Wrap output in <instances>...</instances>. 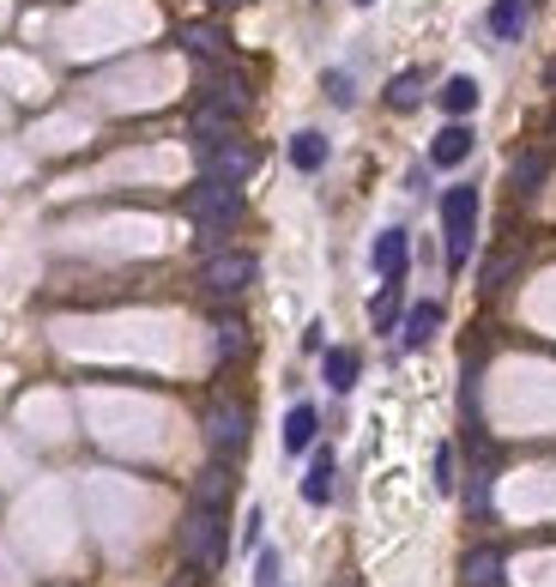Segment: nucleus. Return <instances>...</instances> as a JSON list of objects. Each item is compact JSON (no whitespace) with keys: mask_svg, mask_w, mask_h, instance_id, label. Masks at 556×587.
I'll use <instances>...</instances> for the list:
<instances>
[{"mask_svg":"<svg viewBox=\"0 0 556 587\" xmlns=\"http://www.w3.org/2000/svg\"><path fill=\"white\" fill-rule=\"evenodd\" d=\"M436 104L448 109V122H465L478 109V80H465V73H454V80L442 85V92H436Z\"/></svg>","mask_w":556,"mask_h":587,"instance_id":"f3484780","label":"nucleus"},{"mask_svg":"<svg viewBox=\"0 0 556 587\" xmlns=\"http://www.w3.org/2000/svg\"><path fill=\"white\" fill-rule=\"evenodd\" d=\"M327 134H315V127H303V134H291V164H296V170H303V176H315L321 170V164H327Z\"/></svg>","mask_w":556,"mask_h":587,"instance_id":"a211bd4d","label":"nucleus"},{"mask_svg":"<svg viewBox=\"0 0 556 587\" xmlns=\"http://www.w3.org/2000/svg\"><path fill=\"white\" fill-rule=\"evenodd\" d=\"M206 104H218V109H230V116H249V104H254V92H249V80H242L237 67H212V80H206Z\"/></svg>","mask_w":556,"mask_h":587,"instance_id":"0eeeda50","label":"nucleus"},{"mask_svg":"<svg viewBox=\"0 0 556 587\" xmlns=\"http://www.w3.org/2000/svg\"><path fill=\"white\" fill-rule=\"evenodd\" d=\"M545 85H550V92H556V61H550V67H545Z\"/></svg>","mask_w":556,"mask_h":587,"instance_id":"c85d7f7f","label":"nucleus"},{"mask_svg":"<svg viewBox=\"0 0 556 587\" xmlns=\"http://www.w3.org/2000/svg\"><path fill=\"white\" fill-rule=\"evenodd\" d=\"M436 327H442V303H436V297L411 303V315L399 322V346H406V352H423V346L436 339Z\"/></svg>","mask_w":556,"mask_h":587,"instance_id":"9d476101","label":"nucleus"},{"mask_svg":"<svg viewBox=\"0 0 556 587\" xmlns=\"http://www.w3.org/2000/svg\"><path fill=\"white\" fill-rule=\"evenodd\" d=\"M182 587H188V581H182Z\"/></svg>","mask_w":556,"mask_h":587,"instance_id":"473e14b6","label":"nucleus"},{"mask_svg":"<svg viewBox=\"0 0 556 587\" xmlns=\"http://www.w3.org/2000/svg\"><path fill=\"white\" fill-rule=\"evenodd\" d=\"M303 352H327V327H321V322H308V334H303Z\"/></svg>","mask_w":556,"mask_h":587,"instance_id":"cd10ccee","label":"nucleus"},{"mask_svg":"<svg viewBox=\"0 0 556 587\" xmlns=\"http://www.w3.org/2000/svg\"><path fill=\"white\" fill-rule=\"evenodd\" d=\"M224 7H237V0H224Z\"/></svg>","mask_w":556,"mask_h":587,"instance_id":"2f4dec72","label":"nucleus"},{"mask_svg":"<svg viewBox=\"0 0 556 587\" xmlns=\"http://www.w3.org/2000/svg\"><path fill=\"white\" fill-rule=\"evenodd\" d=\"M472 146H478L472 127H465V122H448L442 134H436V146H430V164H436V170H454V164L472 158Z\"/></svg>","mask_w":556,"mask_h":587,"instance_id":"f8f14e48","label":"nucleus"},{"mask_svg":"<svg viewBox=\"0 0 556 587\" xmlns=\"http://www.w3.org/2000/svg\"><path fill=\"white\" fill-rule=\"evenodd\" d=\"M502 576H508L502 545H472V552L460 557V581L465 587H502Z\"/></svg>","mask_w":556,"mask_h":587,"instance_id":"6e6552de","label":"nucleus"},{"mask_svg":"<svg viewBox=\"0 0 556 587\" xmlns=\"http://www.w3.org/2000/svg\"><path fill=\"white\" fill-rule=\"evenodd\" d=\"M490 31H496L502 43H514V36L526 31V0H496V7H490Z\"/></svg>","mask_w":556,"mask_h":587,"instance_id":"aec40b11","label":"nucleus"},{"mask_svg":"<svg viewBox=\"0 0 556 587\" xmlns=\"http://www.w3.org/2000/svg\"><path fill=\"white\" fill-rule=\"evenodd\" d=\"M254 587H279V552H261V564H254Z\"/></svg>","mask_w":556,"mask_h":587,"instance_id":"bb28decb","label":"nucleus"},{"mask_svg":"<svg viewBox=\"0 0 556 587\" xmlns=\"http://www.w3.org/2000/svg\"><path fill=\"white\" fill-rule=\"evenodd\" d=\"M176 43H182L193 61H212V67H224V61H230V36L218 31V24H182Z\"/></svg>","mask_w":556,"mask_h":587,"instance_id":"1a4fd4ad","label":"nucleus"},{"mask_svg":"<svg viewBox=\"0 0 556 587\" xmlns=\"http://www.w3.org/2000/svg\"><path fill=\"white\" fill-rule=\"evenodd\" d=\"M321 85H327V97H333V104H339V109H345V104H352V97H357V92H352V73H339V67H333V73H327V80H321Z\"/></svg>","mask_w":556,"mask_h":587,"instance_id":"a878e982","label":"nucleus"},{"mask_svg":"<svg viewBox=\"0 0 556 587\" xmlns=\"http://www.w3.org/2000/svg\"><path fill=\"white\" fill-rule=\"evenodd\" d=\"M230 484H237V479H230V461H212V467L200 472V479H193V503L224 509V503H230Z\"/></svg>","mask_w":556,"mask_h":587,"instance_id":"dca6fc26","label":"nucleus"},{"mask_svg":"<svg viewBox=\"0 0 556 587\" xmlns=\"http://www.w3.org/2000/svg\"><path fill=\"white\" fill-rule=\"evenodd\" d=\"M206 449H212V461H237V454L249 449V406L242 400L206 406Z\"/></svg>","mask_w":556,"mask_h":587,"instance_id":"39448f33","label":"nucleus"},{"mask_svg":"<svg viewBox=\"0 0 556 587\" xmlns=\"http://www.w3.org/2000/svg\"><path fill=\"white\" fill-rule=\"evenodd\" d=\"M399 285H406V279H387V285L375 291V303H369V322H375V334H387V327L399 322Z\"/></svg>","mask_w":556,"mask_h":587,"instance_id":"412c9836","label":"nucleus"},{"mask_svg":"<svg viewBox=\"0 0 556 587\" xmlns=\"http://www.w3.org/2000/svg\"><path fill=\"white\" fill-rule=\"evenodd\" d=\"M212 334H218V357H224V364H230V357H242V352H249V327H242L237 315H218V327H212Z\"/></svg>","mask_w":556,"mask_h":587,"instance_id":"5701e85b","label":"nucleus"},{"mask_svg":"<svg viewBox=\"0 0 556 587\" xmlns=\"http://www.w3.org/2000/svg\"><path fill=\"white\" fill-rule=\"evenodd\" d=\"M188 219L206 231V242H218L224 231L242 224V182H224V176H200L188 188Z\"/></svg>","mask_w":556,"mask_h":587,"instance_id":"f03ea898","label":"nucleus"},{"mask_svg":"<svg viewBox=\"0 0 556 587\" xmlns=\"http://www.w3.org/2000/svg\"><path fill=\"white\" fill-rule=\"evenodd\" d=\"M254 279H261V261L242 254V249H218V254H206V266H200L206 297H218V303H237Z\"/></svg>","mask_w":556,"mask_h":587,"instance_id":"20e7f679","label":"nucleus"},{"mask_svg":"<svg viewBox=\"0 0 556 587\" xmlns=\"http://www.w3.org/2000/svg\"><path fill=\"white\" fill-rule=\"evenodd\" d=\"M303 503H333V454L327 449H321L315 454V467H308V479H303Z\"/></svg>","mask_w":556,"mask_h":587,"instance_id":"6ab92c4d","label":"nucleus"},{"mask_svg":"<svg viewBox=\"0 0 556 587\" xmlns=\"http://www.w3.org/2000/svg\"><path fill=\"white\" fill-rule=\"evenodd\" d=\"M442 237H448V266L460 273L472 261V242H478V188L472 182L442 195Z\"/></svg>","mask_w":556,"mask_h":587,"instance_id":"7ed1b4c3","label":"nucleus"},{"mask_svg":"<svg viewBox=\"0 0 556 587\" xmlns=\"http://www.w3.org/2000/svg\"><path fill=\"white\" fill-rule=\"evenodd\" d=\"M315 437H321V412L315 406H291L284 412V454H308Z\"/></svg>","mask_w":556,"mask_h":587,"instance_id":"4468645a","label":"nucleus"},{"mask_svg":"<svg viewBox=\"0 0 556 587\" xmlns=\"http://www.w3.org/2000/svg\"><path fill=\"white\" fill-rule=\"evenodd\" d=\"M369 261H375V273H381V279H406V266H411V237L399 231V224H394V231H381V237H375V249H369Z\"/></svg>","mask_w":556,"mask_h":587,"instance_id":"9b49d317","label":"nucleus"},{"mask_svg":"<svg viewBox=\"0 0 556 587\" xmlns=\"http://www.w3.org/2000/svg\"><path fill=\"white\" fill-rule=\"evenodd\" d=\"M454 449H448V442H442V449H436V491H442V496H454Z\"/></svg>","mask_w":556,"mask_h":587,"instance_id":"393cba45","label":"nucleus"},{"mask_svg":"<svg viewBox=\"0 0 556 587\" xmlns=\"http://www.w3.org/2000/svg\"><path fill=\"white\" fill-rule=\"evenodd\" d=\"M357 369H364V357H357L352 346H333L327 357H321V376H327L333 394H352L357 388Z\"/></svg>","mask_w":556,"mask_h":587,"instance_id":"2eb2a0df","label":"nucleus"},{"mask_svg":"<svg viewBox=\"0 0 556 587\" xmlns=\"http://www.w3.org/2000/svg\"><path fill=\"white\" fill-rule=\"evenodd\" d=\"M550 139H556V109H550Z\"/></svg>","mask_w":556,"mask_h":587,"instance_id":"c756f323","label":"nucleus"},{"mask_svg":"<svg viewBox=\"0 0 556 587\" xmlns=\"http://www.w3.org/2000/svg\"><path fill=\"white\" fill-rule=\"evenodd\" d=\"M237 122L242 116H230V109H218V104H206V97H200V104H193V146H206V139H230V134H237Z\"/></svg>","mask_w":556,"mask_h":587,"instance_id":"ddd939ff","label":"nucleus"},{"mask_svg":"<svg viewBox=\"0 0 556 587\" xmlns=\"http://www.w3.org/2000/svg\"><path fill=\"white\" fill-rule=\"evenodd\" d=\"M249 170H254V146H242L237 134H230V139H206V146H200V176L249 182Z\"/></svg>","mask_w":556,"mask_h":587,"instance_id":"423d86ee","label":"nucleus"},{"mask_svg":"<svg viewBox=\"0 0 556 587\" xmlns=\"http://www.w3.org/2000/svg\"><path fill=\"white\" fill-rule=\"evenodd\" d=\"M357 7H369V0H357Z\"/></svg>","mask_w":556,"mask_h":587,"instance_id":"7c9ffc66","label":"nucleus"},{"mask_svg":"<svg viewBox=\"0 0 556 587\" xmlns=\"http://www.w3.org/2000/svg\"><path fill=\"white\" fill-rule=\"evenodd\" d=\"M182 557L193 576H218L230 557V533H224V509H206V503H188L182 515Z\"/></svg>","mask_w":556,"mask_h":587,"instance_id":"f257e3e1","label":"nucleus"},{"mask_svg":"<svg viewBox=\"0 0 556 587\" xmlns=\"http://www.w3.org/2000/svg\"><path fill=\"white\" fill-rule=\"evenodd\" d=\"M538 182H545V158H538V151H521V158H514V195H538Z\"/></svg>","mask_w":556,"mask_h":587,"instance_id":"b1692460","label":"nucleus"},{"mask_svg":"<svg viewBox=\"0 0 556 587\" xmlns=\"http://www.w3.org/2000/svg\"><path fill=\"white\" fill-rule=\"evenodd\" d=\"M387 104L394 109H418L423 104V73H394V80H387Z\"/></svg>","mask_w":556,"mask_h":587,"instance_id":"4be33fe9","label":"nucleus"}]
</instances>
